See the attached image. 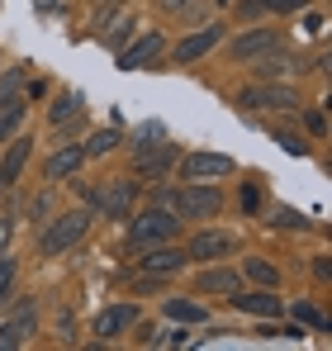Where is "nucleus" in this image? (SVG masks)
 I'll return each instance as SVG.
<instances>
[{"label": "nucleus", "instance_id": "nucleus-1", "mask_svg": "<svg viewBox=\"0 0 332 351\" xmlns=\"http://www.w3.org/2000/svg\"><path fill=\"white\" fill-rule=\"evenodd\" d=\"M157 199L176 209V219H214L223 209V195L214 185H200V180H185L180 190H157Z\"/></svg>", "mask_w": 332, "mask_h": 351}, {"label": "nucleus", "instance_id": "nucleus-2", "mask_svg": "<svg viewBox=\"0 0 332 351\" xmlns=\"http://www.w3.org/2000/svg\"><path fill=\"white\" fill-rule=\"evenodd\" d=\"M86 233H91V214H86V209H67V214H57L53 223H48L38 252H43V256H62V252H71Z\"/></svg>", "mask_w": 332, "mask_h": 351}, {"label": "nucleus", "instance_id": "nucleus-3", "mask_svg": "<svg viewBox=\"0 0 332 351\" xmlns=\"http://www.w3.org/2000/svg\"><path fill=\"white\" fill-rule=\"evenodd\" d=\"M176 228H180V219H176V214H166V209H147V214H138V219H133L128 237H133V247H152V242H171Z\"/></svg>", "mask_w": 332, "mask_h": 351}, {"label": "nucleus", "instance_id": "nucleus-4", "mask_svg": "<svg viewBox=\"0 0 332 351\" xmlns=\"http://www.w3.org/2000/svg\"><path fill=\"white\" fill-rule=\"evenodd\" d=\"M133 199H138V180H128V176L105 180V185L95 190V204H100L105 219H128V214H133Z\"/></svg>", "mask_w": 332, "mask_h": 351}, {"label": "nucleus", "instance_id": "nucleus-5", "mask_svg": "<svg viewBox=\"0 0 332 351\" xmlns=\"http://www.w3.org/2000/svg\"><path fill=\"white\" fill-rule=\"evenodd\" d=\"M176 167H180L185 180H219V176L237 171V162H233L228 152H190V157H180Z\"/></svg>", "mask_w": 332, "mask_h": 351}, {"label": "nucleus", "instance_id": "nucleus-6", "mask_svg": "<svg viewBox=\"0 0 332 351\" xmlns=\"http://www.w3.org/2000/svg\"><path fill=\"white\" fill-rule=\"evenodd\" d=\"M247 110H299V90H289V86H247L242 95H237Z\"/></svg>", "mask_w": 332, "mask_h": 351}, {"label": "nucleus", "instance_id": "nucleus-7", "mask_svg": "<svg viewBox=\"0 0 332 351\" xmlns=\"http://www.w3.org/2000/svg\"><path fill=\"white\" fill-rule=\"evenodd\" d=\"M219 43H223V29L219 24H204V29H195V34H185V38L176 43V62L190 66V62H200L204 53H214Z\"/></svg>", "mask_w": 332, "mask_h": 351}, {"label": "nucleus", "instance_id": "nucleus-8", "mask_svg": "<svg viewBox=\"0 0 332 351\" xmlns=\"http://www.w3.org/2000/svg\"><path fill=\"white\" fill-rule=\"evenodd\" d=\"M271 48H280V34H276V29H247V34H237V38H233L228 58H233V62H252V58H261V53H271Z\"/></svg>", "mask_w": 332, "mask_h": 351}, {"label": "nucleus", "instance_id": "nucleus-9", "mask_svg": "<svg viewBox=\"0 0 332 351\" xmlns=\"http://www.w3.org/2000/svg\"><path fill=\"white\" fill-rule=\"evenodd\" d=\"M162 48H166V38L152 29V34H143L133 48H123L119 53V71H143V66H152V62L162 58Z\"/></svg>", "mask_w": 332, "mask_h": 351}, {"label": "nucleus", "instance_id": "nucleus-10", "mask_svg": "<svg viewBox=\"0 0 332 351\" xmlns=\"http://www.w3.org/2000/svg\"><path fill=\"white\" fill-rule=\"evenodd\" d=\"M233 252V233H195L190 237V247H185V256L190 261H219V256H228Z\"/></svg>", "mask_w": 332, "mask_h": 351}, {"label": "nucleus", "instance_id": "nucleus-11", "mask_svg": "<svg viewBox=\"0 0 332 351\" xmlns=\"http://www.w3.org/2000/svg\"><path fill=\"white\" fill-rule=\"evenodd\" d=\"M171 162H176V147H171V143H147V138H143V147H138V171L147 176V180H157Z\"/></svg>", "mask_w": 332, "mask_h": 351}, {"label": "nucleus", "instance_id": "nucleus-12", "mask_svg": "<svg viewBox=\"0 0 332 351\" xmlns=\"http://www.w3.org/2000/svg\"><path fill=\"white\" fill-rule=\"evenodd\" d=\"M29 152H34V138H14V143L5 147V157H0V185H14V180L24 176Z\"/></svg>", "mask_w": 332, "mask_h": 351}, {"label": "nucleus", "instance_id": "nucleus-13", "mask_svg": "<svg viewBox=\"0 0 332 351\" xmlns=\"http://www.w3.org/2000/svg\"><path fill=\"white\" fill-rule=\"evenodd\" d=\"M133 323H138V308H133V304H114V308H105V313L95 318V337L110 342V337H119V332L133 328Z\"/></svg>", "mask_w": 332, "mask_h": 351}, {"label": "nucleus", "instance_id": "nucleus-14", "mask_svg": "<svg viewBox=\"0 0 332 351\" xmlns=\"http://www.w3.org/2000/svg\"><path fill=\"white\" fill-rule=\"evenodd\" d=\"M233 304L252 318H276L280 313V299L276 294H261V290H233Z\"/></svg>", "mask_w": 332, "mask_h": 351}, {"label": "nucleus", "instance_id": "nucleus-15", "mask_svg": "<svg viewBox=\"0 0 332 351\" xmlns=\"http://www.w3.org/2000/svg\"><path fill=\"white\" fill-rule=\"evenodd\" d=\"M138 261H143V271H152V276H166V271L185 266L190 256H185L180 247H157V242H152V247H147V256H138Z\"/></svg>", "mask_w": 332, "mask_h": 351}, {"label": "nucleus", "instance_id": "nucleus-16", "mask_svg": "<svg viewBox=\"0 0 332 351\" xmlns=\"http://www.w3.org/2000/svg\"><path fill=\"white\" fill-rule=\"evenodd\" d=\"M81 162H86V147H76V143H71V147H62V152H53V157H48V167H43V176H48V180H67V176H76V167H81Z\"/></svg>", "mask_w": 332, "mask_h": 351}, {"label": "nucleus", "instance_id": "nucleus-17", "mask_svg": "<svg viewBox=\"0 0 332 351\" xmlns=\"http://www.w3.org/2000/svg\"><path fill=\"white\" fill-rule=\"evenodd\" d=\"M34 332V308H19L5 328H0V351H14V347H24V337Z\"/></svg>", "mask_w": 332, "mask_h": 351}, {"label": "nucleus", "instance_id": "nucleus-18", "mask_svg": "<svg viewBox=\"0 0 332 351\" xmlns=\"http://www.w3.org/2000/svg\"><path fill=\"white\" fill-rule=\"evenodd\" d=\"M195 290L200 294H233V290H242V276L228 271V266H219V271H204V276L195 280Z\"/></svg>", "mask_w": 332, "mask_h": 351}, {"label": "nucleus", "instance_id": "nucleus-19", "mask_svg": "<svg viewBox=\"0 0 332 351\" xmlns=\"http://www.w3.org/2000/svg\"><path fill=\"white\" fill-rule=\"evenodd\" d=\"M19 95H24V66H5V71H0V110L24 105Z\"/></svg>", "mask_w": 332, "mask_h": 351}, {"label": "nucleus", "instance_id": "nucleus-20", "mask_svg": "<svg viewBox=\"0 0 332 351\" xmlns=\"http://www.w3.org/2000/svg\"><path fill=\"white\" fill-rule=\"evenodd\" d=\"M257 62V66H252V71H257V76H261V81H271V76H285V71H294V62L289 58H280L276 48H271V58H266V53H261V58H252Z\"/></svg>", "mask_w": 332, "mask_h": 351}, {"label": "nucleus", "instance_id": "nucleus-21", "mask_svg": "<svg viewBox=\"0 0 332 351\" xmlns=\"http://www.w3.org/2000/svg\"><path fill=\"white\" fill-rule=\"evenodd\" d=\"M76 114H81V95H76V90H62L53 100V110H48L53 123H67V119H76Z\"/></svg>", "mask_w": 332, "mask_h": 351}, {"label": "nucleus", "instance_id": "nucleus-22", "mask_svg": "<svg viewBox=\"0 0 332 351\" xmlns=\"http://www.w3.org/2000/svg\"><path fill=\"white\" fill-rule=\"evenodd\" d=\"M119 147V128H100V133H91V143H86V157H105Z\"/></svg>", "mask_w": 332, "mask_h": 351}, {"label": "nucleus", "instance_id": "nucleus-23", "mask_svg": "<svg viewBox=\"0 0 332 351\" xmlns=\"http://www.w3.org/2000/svg\"><path fill=\"white\" fill-rule=\"evenodd\" d=\"M166 313H171V318H180V323H204V308H200V304H190V299H166Z\"/></svg>", "mask_w": 332, "mask_h": 351}, {"label": "nucleus", "instance_id": "nucleus-24", "mask_svg": "<svg viewBox=\"0 0 332 351\" xmlns=\"http://www.w3.org/2000/svg\"><path fill=\"white\" fill-rule=\"evenodd\" d=\"M242 271H247L257 285H276V280H280V271L271 266V261H261V256H247V266H242Z\"/></svg>", "mask_w": 332, "mask_h": 351}, {"label": "nucleus", "instance_id": "nucleus-25", "mask_svg": "<svg viewBox=\"0 0 332 351\" xmlns=\"http://www.w3.org/2000/svg\"><path fill=\"white\" fill-rule=\"evenodd\" d=\"M309 0H247L242 10H276V14H299Z\"/></svg>", "mask_w": 332, "mask_h": 351}, {"label": "nucleus", "instance_id": "nucleus-26", "mask_svg": "<svg viewBox=\"0 0 332 351\" xmlns=\"http://www.w3.org/2000/svg\"><path fill=\"white\" fill-rule=\"evenodd\" d=\"M294 323H304V328H318V332H328L332 323L313 308V304H294Z\"/></svg>", "mask_w": 332, "mask_h": 351}, {"label": "nucleus", "instance_id": "nucleus-27", "mask_svg": "<svg viewBox=\"0 0 332 351\" xmlns=\"http://www.w3.org/2000/svg\"><path fill=\"white\" fill-rule=\"evenodd\" d=\"M19 119H24V105H10V110H0V138H10V133L19 128Z\"/></svg>", "mask_w": 332, "mask_h": 351}, {"label": "nucleus", "instance_id": "nucleus-28", "mask_svg": "<svg viewBox=\"0 0 332 351\" xmlns=\"http://www.w3.org/2000/svg\"><path fill=\"white\" fill-rule=\"evenodd\" d=\"M276 143L289 152V157H304V152H309V143H304L299 133H276Z\"/></svg>", "mask_w": 332, "mask_h": 351}, {"label": "nucleus", "instance_id": "nucleus-29", "mask_svg": "<svg viewBox=\"0 0 332 351\" xmlns=\"http://www.w3.org/2000/svg\"><path fill=\"white\" fill-rule=\"evenodd\" d=\"M10 290H14V261H5V256H0V304L10 299Z\"/></svg>", "mask_w": 332, "mask_h": 351}, {"label": "nucleus", "instance_id": "nucleus-30", "mask_svg": "<svg viewBox=\"0 0 332 351\" xmlns=\"http://www.w3.org/2000/svg\"><path fill=\"white\" fill-rule=\"evenodd\" d=\"M257 204H261V190L247 180V185H242V209H247V214H257Z\"/></svg>", "mask_w": 332, "mask_h": 351}, {"label": "nucleus", "instance_id": "nucleus-31", "mask_svg": "<svg viewBox=\"0 0 332 351\" xmlns=\"http://www.w3.org/2000/svg\"><path fill=\"white\" fill-rule=\"evenodd\" d=\"M304 123H309V133H328V119L318 114V110H309V114H304Z\"/></svg>", "mask_w": 332, "mask_h": 351}, {"label": "nucleus", "instance_id": "nucleus-32", "mask_svg": "<svg viewBox=\"0 0 332 351\" xmlns=\"http://www.w3.org/2000/svg\"><path fill=\"white\" fill-rule=\"evenodd\" d=\"M280 228H304V219H299V214H294V209H280V219H276Z\"/></svg>", "mask_w": 332, "mask_h": 351}, {"label": "nucleus", "instance_id": "nucleus-33", "mask_svg": "<svg viewBox=\"0 0 332 351\" xmlns=\"http://www.w3.org/2000/svg\"><path fill=\"white\" fill-rule=\"evenodd\" d=\"M10 233H14V223H10V219H0V256L10 252Z\"/></svg>", "mask_w": 332, "mask_h": 351}, {"label": "nucleus", "instance_id": "nucleus-34", "mask_svg": "<svg viewBox=\"0 0 332 351\" xmlns=\"http://www.w3.org/2000/svg\"><path fill=\"white\" fill-rule=\"evenodd\" d=\"M180 5H190V0H166V10H180Z\"/></svg>", "mask_w": 332, "mask_h": 351}, {"label": "nucleus", "instance_id": "nucleus-35", "mask_svg": "<svg viewBox=\"0 0 332 351\" xmlns=\"http://www.w3.org/2000/svg\"><path fill=\"white\" fill-rule=\"evenodd\" d=\"M34 5H38V10H53V5H57V0H34Z\"/></svg>", "mask_w": 332, "mask_h": 351}, {"label": "nucleus", "instance_id": "nucleus-36", "mask_svg": "<svg viewBox=\"0 0 332 351\" xmlns=\"http://www.w3.org/2000/svg\"><path fill=\"white\" fill-rule=\"evenodd\" d=\"M219 5H223V0H219Z\"/></svg>", "mask_w": 332, "mask_h": 351}]
</instances>
